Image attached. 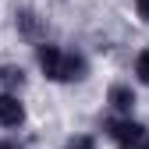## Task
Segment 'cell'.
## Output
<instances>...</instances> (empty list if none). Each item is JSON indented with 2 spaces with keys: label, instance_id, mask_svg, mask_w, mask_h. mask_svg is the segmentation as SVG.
<instances>
[{
  "label": "cell",
  "instance_id": "10",
  "mask_svg": "<svg viewBox=\"0 0 149 149\" xmlns=\"http://www.w3.org/2000/svg\"><path fill=\"white\" fill-rule=\"evenodd\" d=\"M0 149H22L18 142H11V139H0Z\"/></svg>",
  "mask_w": 149,
  "mask_h": 149
},
{
  "label": "cell",
  "instance_id": "2",
  "mask_svg": "<svg viewBox=\"0 0 149 149\" xmlns=\"http://www.w3.org/2000/svg\"><path fill=\"white\" fill-rule=\"evenodd\" d=\"M103 132L117 149H146V139H149V132L132 117H110L103 121Z\"/></svg>",
  "mask_w": 149,
  "mask_h": 149
},
{
  "label": "cell",
  "instance_id": "7",
  "mask_svg": "<svg viewBox=\"0 0 149 149\" xmlns=\"http://www.w3.org/2000/svg\"><path fill=\"white\" fill-rule=\"evenodd\" d=\"M135 74H139V82L149 85V50L139 53V61H135Z\"/></svg>",
  "mask_w": 149,
  "mask_h": 149
},
{
  "label": "cell",
  "instance_id": "3",
  "mask_svg": "<svg viewBox=\"0 0 149 149\" xmlns=\"http://www.w3.org/2000/svg\"><path fill=\"white\" fill-rule=\"evenodd\" d=\"M14 25H18V32H22L25 39H43V36H46V22L32 7H22V11H18L14 14Z\"/></svg>",
  "mask_w": 149,
  "mask_h": 149
},
{
  "label": "cell",
  "instance_id": "1",
  "mask_svg": "<svg viewBox=\"0 0 149 149\" xmlns=\"http://www.w3.org/2000/svg\"><path fill=\"white\" fill-rule=\"evenodd\" d=\"M36 61H39V71L50 82H82L89 74V61L74 50H61L53 43H39L36 46Z\"/></svg>",
  "mask_w": 149,
  "mask_h": 149
},
{
  "label": "cell",
  "instance_id": "9",
  "mask_svg": "<svg viewBox=\"0 0 149 149\" xmlns=\"http://www.w3.org/2000/svg\"><path fill=\"white\" fill-rule=\"evenodd\" d=\"M135 11H139L142 22H149V0H135Z\"/></svg>",
  "mask_w": 149,
  "mask_h": 149
},
{
  "label": "cell",
  "instance_id": "6",
  "mask_svg": "<svg viewBox=\"0 0 149 149\" xmlns=\"http://www.w3.org/2000/svg\"><path fill=\"white\" fill-rule=\"evenodd\" d=\"M0 85H4V92H14L25 85V71L18 68V64H0Z\"/></svg>",
  "mask_w": 149,
  "mask_h": 149
},
{
  "label": "cell",
  "instance_id": "11",
  "mask_svg": "<svg viewBox=\"0 0 149 149\" xmlns=\"http://www.w3.org/2000/svg\"><path fill=\"white\" fill-rule=\"evenodd\" d=\"M146 149H149V139H146Z\"/></svg>",
  "mask_w": 149,
  "mask_h": 149
},
{
  "label": "cell",
  "instance_id": "4",
  "mask_svg": "<svg viewBox=\"0 0 149 149\" xmlns=\"http://www.w3.org/2000/svg\"><path fill=\"white\" fill-rule=\"evenodd\" d=\"M107 103L114 107L121 117H132V110H135V89H132V85H124V82L110 85V92H107Z\"/></svg>",
  "mask_w": 149,
  "mask_h": 149
},
{
  "label": "cell",
  "instance_id": "5",
  "mask_svg": "<svg viewBox=\"0 0 149 149\" xmlns=\"http://www.w3.org/2000/svg\"><path fill=\"white\" fill-rule=\"evenodd\" d=\"M0 124H4V128L25 124V107H22L18 96H11V92H0Z\"/></svg>",
  "mask_w": 149,
  "mask_h": 149
},
{
  "label": "cell",
  "instance_id": "8",
  "mask_svg": "<svg viewBox=\"0 0 149 149\" xmlns=\"http://www.w3.org/2000/svg\"><path fill=\"white\" fill-rule=\"evenodd\" d=\"M68 149H92V139H85V135H82V139H71Z\"/></svg>",
  "mask_w": 149,
  "mask_h": 149
}]
</instances>
